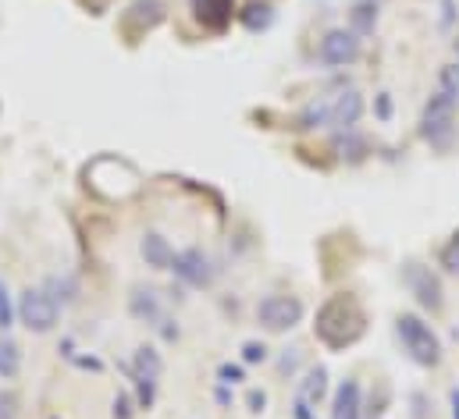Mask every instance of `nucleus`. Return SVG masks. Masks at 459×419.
Listing matches in <instances>:
<instances>
[{
  "label": "nucleus",
  "instance_id": "2f4dec72",
  "mask_svg": "<svg viewBox=\"0 0 459 419\" xmlns=\"http://www.w3.org/2000/svg\"><path fill=\"white\" fill-rule=\"evenodd\" d=\"M453 50H456V57H459V32H456V39H453Z\"/></svg>",
  "mask_w": 459,
  "mask_h": 419
},
{
  "label": "nucleus",
  "instance_id": "9d476101",
  "mask_svg": "<svg viewBox=\"0 0 459 419\" xmlns=\"http://www.w3.org/2000/svg\"><path fill=\"white\" fill-rule=\"evenodd\" d=\"M359 117H363V97L356 90H345L339 97H332V128L349 132Z\"/></svg>",
  "mask_w": 459,
  "mask_h": 419
},
{
  "label": "nucleus",
  "instance_id": "7c9ffc66",
  "mask_svg": "<svg viewBox=\"0 0 459 419\" xmlns=\"http://www.w3.org/2000/svg\"><path fill=\"white\" fill-rule=\"evenodd\" d=\"M449 402H453V419H459V388L449 391Z\"/></svg>",
  "mask_w": 459,
  "mask_h": 419
},
{
  "label": "nucleus",
  "instance_id": "4be33fe9",
  "mask_svg": "<svg viewBox=\"0 0 459 419\" xmlns=\"http://www.w3.org/2000/svg\"><path fill=\"white\" fill-rule=\"evenodd\" d=\"M14 323V303H11V292H7V285L0 281V330H7Z\"/></svg>",
  "mask_w": 459,
  "mask_h": 419
},
{
  "label": "nucleus",
  "instance_id": "f8f14e48",
  "mask_svg": "<svg viewBox=\"0 0 459 419\" xmlns=\"http://www.w3.org/2000/svg\"><path fill=\"white\" fill-rule=\"evenodd\" d=\"M143 260L153 267V270H171V263H175V249L168 245V238H160V235H146L143 238Z\"/></svg>",
  "mask_w": 459,
  "mask_h": 419
},
{
  "label": "nucleus",
  "instance_id": "b1692460",
  "mask_svg": "<svg viewBox=\"0 0 459 419\" xmlns=\"http://www.w3.org/2000/svg\"><path fill=\"white\" fill-rule=\"evenodd\" d=\"M242 359H246V363H264V359H267V348H264L260 341H246V345H242Z\"/></svg>",
  "mask_w": 459,
  "mask_h": 419
},
{
  "label": "nucleus",
  "instance_id": "39448f33",
  "mask_svg": "<svg viewBox=\"0 0 459 419\" xmlns=\"http://www.w3.org/2000/svg\"><path fill=\"white\" fill-rule=\"evenodd\" d=\"M303 303L296 299V295H267V299H260L256 303V320H260V327L264 330H274V334H281V330H292L299 320H303Z\"/></svg>",
  "mask_w": 459,
  "mask_h": 419
},
{
  "label": "nucleus",
  "instance_id": "2eb2a0df",
  "mask_svg": "<svg viewBox=\"0 0 459 419\" xmlns=\"http://www.w3.org/2000/svg\"><path fill=\"white\" fill-rule=\"evenodd\" d=\"M132 313L139 316V320H146V323H160V320H164L157 295H153V292H143V288L132 295Z\"/></svg>",
  "mask_w": 459,
  "mask_h": 419
},
{
  "label": "nucleus",
  "instance_id": "dca6fc26",
  "mask_svg": "<svg viewBox=\"0 0 459 419\" xmlns=\"http://www.w3.org/2000/svg\"><path fill=\"white\" fill-rule=\"evenodd\" d=\"M18 370H22V348L4 334L0 338V377L11 381V377H18Z\"/></svg>",
  "mask_w": 459,
  "mask_h": 419
},
{
  "label": "nucleus",
  "instance_id": "6e6552de",
  "mask_svg": "<svg viewBox=\"0 0 459 419\" xmlns=\"http://www.w3.org/2000/svg\"><path fill=\"white\" fill-rule=\"evenodd\" d=\"M171 270H175L186 285H196V288L211 285V278H214V267H211V260H207L204 249H186V252H178L175 263H171Z\"/></svg>",
  "mask_w": 459,
  "mask_h": 419
},
{
  "label": "nucleus",
  "instance_id": "0eeeda50",
  "mask_svg": "<svg viewBox=\"0 0 459 419\" xmlns=\"http://www.w3.org/2000/svg\"><path fill=\"white\" fill-rule=\"evenodd\" d=\"M406 285H410V292L417 295V303L424 306V310H431V313H438L442 310V281L428 270V267H420V263H406Z\"/></svg>",
  "mask_w": 459,
  "mask_h": 419
},
{
  "label": "nucleus",
  "instance_id": "423d86ee",
  "mask_svg": "<svg viewBox=\"0 0 459 419\" xmlns=\"http://www.w3.org/2000/svg\"><path fill=\"white\" fill-rule=\"evenodd\" d=\"M359 50H363V43H359V36L352 29H332V32H325L317 57L328 68H349L359 57Z\"/></svg>",
  "mask_w": 459,
  "mask_h": 419
},
{
  "label": "nucleus",
  "instance_id": "c756f323",
  "mask_svg": "<svg viewBox=\"0 0 459 419\" xmlns=\"http://www.w3.org/2000/svg\"><path fill=\"white\" fill-rule=\"evenodd\" d=\"M296 419H314L310 416V406H307L303 398H296Z\"/></svg>",
  "mask_w": 459,
  "mask_h": 419
},
{
  "label": "nucleus",
  "instance_id": "a878e982",
  "mask_svg": "<svg viewBox=\"0 0 459 419\" xmlns=\"http://www.w3.org/2000/svg\"><path fill=\"white\" fill-rule=\"evenodd\" d=\"M218 377H221L225 384H238V381H242V366H231V363H225V366L218 370Z\"/></svg>",
  "mask_w": 459,
  "mask_h": 419
},
{
  "label": "nucleus",
  "instance_id": "393cba45",
  "mask_svg": "<svg viewBox=\"0 0 459 419\" xmlns=\"http://www.w3.org/2000/svg\"><path fill=\"white\" fill-rule=\"evenodd\" d=\"M14 406H18V398L11 391H0V419H14Z\"/></svg>",
  "mask_w": 459,
  "mask_h": 419
},
{
  "label": "nucleus",
  "instance_id": "1a4fd4ad",
  "mask_svg": "<svg viewBox=\"0 0 459 419\" xmlns=\"http://www.w3.org/2000/svg\"><path fill=\"white\" fill-rule=\"evenodd\" d=\"M193 11H196V21L211 32H225L231 21V0H193Z\"/></svg>",
  "mask_w": 459,
  "mask_h": 419
},
{
  "label": "nucleus",
  "instance_id": "6ab92c4d",
  "mask_svg": "<svg viewBox=\"0 0 459 419\" xmlns=\"http://www.w3.org/2000/svg\"><path fill=\"white\" fill-rule=\"evenodd\" d=\"M335 150L342 153L345 160H363V153H367V142H363L359 135H352V128H349L345 135H339V139H335Z\"/></svg>",
  "mask_w": 459,
  "mask_h": 419
},
{
  "label": "nucleus",
  "instance_id": "f3484780",
  "mask_svg": "<svg viewBox=\"0 0 459 419\" xmlns=\"http://www.w3.org/2000/svg\"><path fill=\"white\" fill-rule=\"evenodd\" d=\"M325 124H332V100H317L296 117V128H325Z\"/></svg>",
  "mask_w": 459,
  "mask_h": 419
},
{
  "label": "nucleus",
  "instance_id": "a211bd4d",
  "mask_svg": "<svg viewBox=\"0 0 459 419\" xmlns=\"http://www.w3.org/2000/svg\"><path fill=\"white\" fill-rule=\"evenodd\" d=\"M164 18V4L160 0H135L128 7V21H146V29H153Z\"/></svg>",
  "mask_w": 459,
  "mask_h": 419
},
{
  "label": "nucleus",
  "instance_id": "4468645a",
  "mask_svg": "<svg viewBox=\"0 0 459 419\" xmlns=\"http://www.w3.org/2000/svg\"><path fill=\"white\" fill-rule=\"evenodd\" d=\"M325 395H328V366L307 370V377L299 381V398H303L307 406H317Z\"/></svg>",
  "mask_w": 459,
  "mask_h": 419
},
{
  "label": "nucleus",
  "instance_id": "c85d7f7f",
  "mask_svg": "<svg viewBox=\"0 0 459 419\" xmlns=\"http://www.w3.org/2000/svg\"><path fill=\"white\" fill-rule=\"evenodd\" d=\"M377 114H381V117H388V114H392V100H388V93H381V97H377Z\"/></svg>",
  "mask_w": 459,
  "mask_h": 419
},
{
  "label": "nucleus",
  "instance_id": "aec40b11",
  "mask_svg": "<svg viewBox=\"0 0 459 419\" xmlns=\"http://www.w3.org/2000/svg\"><path fill=\"white\" fill-rule=\"evenodd\" d=\"M438 93H446L449 100H456L459 104V61L446 64V68L438 72Z\"/></svg>",
  "mask_w": 459,
  "mask_h": 419
},
{
  "label": "nucleus",
  "instance_id": "f03ea898",
  "mask_svg": "<svg viewBox=\"0 0 459 419\" xmlns=\"http://www.w3.org/2000/svg\"><path fill=\"white\" fill-rule=\"evenodd\" d=\"M395 334H399V341H403V348L410 352V359L417 363V366H438L442 363V341H438V334L431 330V323H424L417 313H403L395 320Z\"/></svg>",
  "mask_w": 459,
  "mask_h": 419
},
{
  "label": "nucleus",
  "instance_id": "bb28decb",
  "mask_svg": "<svg viewBox=\"0 0 459 419\" xmlns=\"http://www.w3.org/2000/svg\"><path fill=\"white\" fill-rule=\"evenodd\" d=\"M246 402H249V413H264L267 395H264V391H249V395H246Z\"/></svg>",
  "mask_w": 459,
  "mask_h": 419
},
{
  "label": "nucleus",
  "instance_id": "5701e85b",
  "mask_svg": "<svg viewBox=\"0 0 459 419\" xmlns=\"http://www.w3.org/2000/svg\"><path fill=\"white\" fill-rule=\"evenodd\" d=\"M442 267L453 270V274H459V231L449 238V245L442 249Z\"/></svg>",
  "mask_w": 459,
  "mask_h": 419
},
{
  "label": "nucleus",
  "instance_id": "ddd939ff",
  "mask_svg": "<svg viewBox=\"0 0 459 419\" xmlns=\"http://www.w3.org/2000/svg\"><path fill=\"white\" fill-rule=\"evenodd\" d=\"M349 29H352L359 39L370 36V32L377 29V4H374V0H356L352 11H349Z\"/></svg>",
  "mask_w": 459,
  "mask_h": 419
},
{
  "label": "nucleus",
  "instance_id": "f257e3e1",
  "mask_svg": "<svg viewBox=\"0 0 459 419\" xmlns=\"http://www.w3.org/2000/svg\"><path fill=\"white\" fill-rule=\"evenodd\" d=\"M359 334H363V313H359V306H356L352 299L339 295V299H332V303L321 306V313H317V338H321L325 345L345 348V345H352Z\"/></svg>",
  "mask_w": 459,
  "mask_h": 419
},
{
  "label": "nucleus",
  "instance_id": "20e7f679",
  "mask_svg": "<svg viewBox=\"0 0 459 419\" xmlns=\"http://www.w3.org/2000/svg\"><path fill=\"white\" fill-rule=\"evenodd\" d=\"M18 320L32 330V334H50L61 320V310H57V299L43 288H25L22 299H18Z\"/></svg>",
  "mask_w": 459,
  "mask_h": 419
},
{
  "label": "nucleus",
  "instance_id": "9b49d317",
  "mask_svg": "<svg viewBox=\"0 0 459 419\" xmlns=\"http://www.w3.org/2000/svg\"><path fill=\"white\" fill-rule=\"evenodd\" d=\"M359 413H363L359 384L356 381H342L335 388V398H332V419H359Z\"/></svg>",
  "mask_w": 459,
  "mask_h": 419
},
{
  "label": "nucleus",
  "instance_id": "412c9836",
  "mask_svg": "<svg viewBox=\"0 0 459 419\" xmlns=\"http://www.w3.org/2000/svg\"><path fill=\"white\" fill-rule=\"evenodd\" d=\"M242 25H246L249 32L267 29V25H271V7H267V4H260V7H256V4H249V7L242 11Z\"/></svg>",
  "mask_w": 459,
  "mask_h": 419
},
{
  "label": "nucleus",
  "instance_id": "7ed1b4c3",
  "mask_svg": "<svg viewBox=\"0 0 459 419\" xmlns=\"http://www.w3.org/2000/svg\"><path fill=\"white\" fill-rule=\"evenodd\" d=\"M456 100H449L446 93H438V97H431L428 104H424V114H420V135L431 142V146H438V150H446L449 142H453V135H456Z\"/></svg>",
  "mask_w": 459,
  "mask_h": 419
},
{
  "label": "nucleus",
  "instance_id": "cd10ccee",
  "mask_svg": "<svg viewBox=\"0 0 459 419\" xmlns=\"http://www.w3.org/2000/svg\"><path fill=\"white\" fill-rule=\"evenodd\" d=\"M115 416L117 419L132 416V409H128V395H117V398H115Z\"/></svg>",
  "mask_w": 459,
  "mask_h": 419
}]
</instances>
